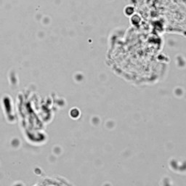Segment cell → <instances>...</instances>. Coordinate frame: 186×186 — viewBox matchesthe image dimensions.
<instances>
[{
    "label": "cell",
    "mask_w": 186,
    "mask_h": 186,
    "mask_svg": "<svg viewBox=\"0 0 186 186\" xmlns=\"http://www.w3.org/2000/svg\"><path fill=\"white\" fill-rule=\"evenodd\" d=\"M124 13L127 16H132L134 13V8L132 6L128 5L124 8Z\"/></svg>",
    "instance_id": "cell-1"
},
{
    "label": "cell",
    "mask_w": 186,
    "mask_h": 186,
    "mask_svg": "<svg viewBox=\"0 0 186 186\" xmlns=\"http://www.w3.org/2000/svg\"><path fill=\"white\" fill-rule=\"evenodd\" d=\"M140 21V17L138 15H132V22L134 24L138 23Z\"/></svg>",
    "instance_id": "cell-2"
}]
</instances>
